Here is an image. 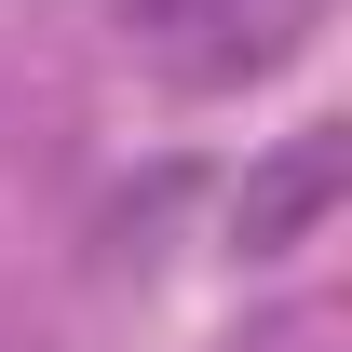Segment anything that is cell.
<instances>
[{
	"instance_id": "6da1fadb",
	"label": "cell",
	"mask_w": 352,
	"mask_h": 352,
	"mask_svg": "<svg viewBox=\"0 0 352 352\" xmlns=\"http://www.w3.org/2000/svg\"><path fill=\"white\" fill-rule=\"evenodd\" d=\"M163 82H258L311 41V0H122Z\"/></svg>"
},
{
	"instance_id": "7a4b0ae2",
	"label": "cell",
	"mask_w": 352,
	"mask_h": 352,
	"mask_svg": "<svg viewBox=\"0 0 352 352\" xmlns=\"http://www.w3.org/2000/svg\"><path fill=\"white\" fill-rule=\"evenodd\" d=\"M325 190H339V149L311 135L298 163L271 176V204H244V244H258V258H271V244H298V217H311V204H325Z\"/></svg>"
}]
</instances>
